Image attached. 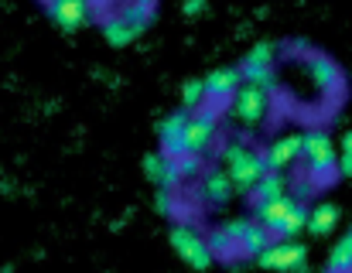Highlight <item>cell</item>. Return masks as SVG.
Masks as SVG:
<instances>
[{
    "label": "cell",
    "mask_w": 352,
    "mask_h": 273,
    "mask_svg": "<svg viewBox=\"0 0 352 273\" xmlns=\"http://www.w3.org/2000/svg\"><path fill=\"white\" fill-rule=\"evenodd\" d=\"M103 38H107L113 48H126V45H130L137 34L130 31V24H126L120 14H110V17L103 21Z\"/></svg>",
    "instance_id": "cell-18"
},
{
    "label": "cell",
    "mask_w": 352,
    "mask_h": 273,
    "mask_svg": "<svg viewBox=\"0 0 352 273\" xmlns=\"http://www.w3.org/2000/svg\"><path fill=\"white\" fill-rule=\"evenodd\" d=\"M202 103H206V82H202V79L185 82V89H182V106H185V110H199Z\"/></svg>",
    "instance_id": "cell-23"
},
{
    "label": "cell",
    "mask_w": 352,
    "mask_h": 273,
    "mask_svg": "<svg viewBox=\"0 0 352 273\" xmlns=\"http://www.w3.org/2000/svg\"><path fill=\"white\" fill-rule=\"evenodd\" d=\"M223 171L230 174V181H233V188L239 195H253V188L260 185V178L267 174V164H263V154L260 150H253L250 143H226V150H223Z\"/></svg>",
    "instance_id": "cell-1"
},
{
    "label": "cell",
    "mask_w": 352,
    "mask_h": 273,
    "mask_svg": "<svg viewBox=\"0 0 352 273\" xmlns=\"http://www.w3.org/2000/svg\"><path fill=\"white\" fill-rule=\"evenodd\" d=\"M219 130V117L216 110H192L188 113V123H185V143H188V154L202 157V150H209V143L216 140Z\"/></svg>",
    "instance_id": "cell-7"
},
{
    "label": "cell",
    "mask_w": 352,
    "mask_h": 273,
    "mask_svg": "<svg viewBox=\"0 0 352 273\" xmlns=\"http://www.w3.org/2000/svg\"><path fill=\"white\" fill-rule=\"evenodd\" d=\"M291 205H294V198H291V195L274 198V202H263V205H256V215H253V219H256L267 233H277V229H280V222L287 219Z\"/></svg>",
    "instance_id": "cell-15"
},
{
    "label": "cell",
    "mask_w": 352,
    "mask_h": 273,
    "mask_svg": "<svg viewBox=\"0 0 352 273\" xmlns=\"http://www.w3.org/2000/svg\"><path fill=\"white\" fill-rule=\"evenodd\" d=\"M284 195H287V181H284V174H277V171H267V174L260 178V185L253 188V202H256V205L274 202V198H284Z\"/></svg>",
    "instance_id": "cell-17"
},
{
    "label": "cell",
    "mask_w": 352,
    "mask_h": 273,
    "mask_svg": "<svg viewBox=\"0 0 352 273\" xmlns=\"http://www.w3.org/2000/svg\"><path fill=\"white\" fill-rule=\"evenodd\" d=\"M202 82H206V99L209 103H230L233 93L243 86V75H239V69L226 65V69H216L212 75H206Z\"/></svg>",
    "instance_id": "cell-11"
},
{
    "label": "cell",
    "mask_w": 352,
    "mask_h": 273,
    "mask_svg": "<svg viewBox=\"0 0 352 273\" xmlns=\"http://www.w3.org/2000/svg\"><path fill=\"white\" fill-rule=\"evenodd\" d=\"M223 229H226V236L233 239L236 250L246 253V257H253V260L270 246V233H267L256 219H233V222H226Z\"/></svg>",
    "instance_id": "cell-6"
},
{
    "label": "cell",
    "mask_w": 352,
    "mask_h": 273,
    "mask_svg": "<svg viewBox=\"0 0 352 273\" xmlns=\"http://www.w3.org/2000/svg\"><path fill=\"white\" fill-rule=\"evenodd\" d=\"M294 161H301V134L274 136V143L263 150V164H267V171L284 174L287 167H294Z\"/></svg>",
    "instance_id": "cell-9"
},
{
    "label": "cell",
    "mask_w": 352,
    "mask_h": 273,
    "mask_svg": "<svg viewBox=\"0 0 352 273\" xmlns=\"http://www.w3.org/2000/svg\"><path fill=\"white\" fill-rule=\"evenodd\" d=\"M202 195H206V202H212V205H226L236 195V188L223 167H212V171H202Z\"/></svg>",
    "instance_id": "cell-13"
},
{
    "label": "cell",
    "mask_w": 352,
    "mask_h": 273,
    "mask_svg": "<svg viewBox=\"0 0 352 273\" xmlns=\"http://www.w3.org/2000/svg\"><path fill=\"white\" fill-rule=\"evenodd\" d=\"M305 226H308V205H305V202H294V205H291V212H287V219L280 222L277 236H280V239H294Z\"/></svg>",
    "instance_id": "cell-19"
},
{
    "label": "cell",
    "mask_w": 352,
    "mask_h": 273,
    "mask_svg": "<svg viewBox=\"0 0 352 273\" xmlns=\"http://www.w3.org/2000/svg\"><path fill=\"white\" fill-rule=\"evenodd\" d=\"M336 171L352 178V130L342 134V147H339V161H336Z\"/></svg>",
    "instance_id": "cell-25"
},
{
    "label": "cell",
    "mask_w": 352,
    "mask_h": 273,
    "mask_svg": "<svg viewBox=\"0 0 352 273\" xmlns=\"http://www.w3.org/2000/svg\"><path fill=\"white\" fill-rule=\"evenodd\" d=\"M270 93H274V89H267V86L243 82L233 93V99H230V117H233V123L246 127V130L260 127V123L267 120V113H270Z\"/></svg>",
    "instance_id": "cell-2"
},
{
    "label": "cell",
    "mask_w": 352,
    "mask_h": 273,
    "mask_svg": "<svg viewBox=\"0 0 352 273\" xmlns=\"http://www.w3.org/2000/svg\"><path fill=\"white\" fill-rule=\"evenodd\" d=\"M336 226H339V205L322 202V205L308 209V226H305L308 233H315V236H329Z\"/></svg>",
    "instance_id": "cell-16"
},
{
    "label": "cell",
    "mask_w": 352,
    "mask_h": 273,
    "mask_svg": "<svg viewBox=\"0 0 352 273\" xmlns=\"http://www.w3.org/2000/svg\"><path fill=\"white\" fill-rule=\"evenodd\" d=\"M48 17L62 31H79L89 24L93 7H89V0H48Z\"/></svg>",
    "instance_id": "cell-10"
},
{
    "label": "cell",
    "mask_w": 352,
    "mask_h": 273,
    "mask_svg": "<svg viewBox=\"0 0 352 273\" xmlns=\"http://www.w3.org/2000/svg\"><path fill=\"white\" fill-rule=\"evenodd\" d=\"M185 123H188V113H185V110H178V113L164 117V120H161V127H157V136H161V154H164V157H171V161H178V157H185V154H188V143H185Z\"/></svg>",
    "instance_id": "cell-8"
},
{
    "label": "cell",
    "mask_w": 352,
    "mask_h": 273,
    "mask_svg": "<svg viewBox=\"0 0 352 273\" xmlns=\"http://www.w3.org/2000/svg\"><path fill=\"white\" fill-rule=\"evenodd\" d=\"M171 246H175V253L192 267V270H209L212 267V250H209V239L199 233V229H192V226H185V222H178L175 229H171Z\"/></svg>",
    "instance_id": "cell-4"
},
{
    "label": "cell",
    "mask_w": 352,
    "mask_h": 273,
    "mask_svg": "<svg viewBox=\"0 0 352 273\" xmlns=\"http://www.w3.org/2000/svg\"><path fill=\"white\" fill-rule=\"evenodd\" d=\"M301 161H308V171H311V181H325L332 171H336V143L325 130H308L301 134Z\"/></svg>",
    "instance_id": "cell-3"
},
{
    "label": "cell",
    "mask_w": 352,
    "mask_h": 273,
    "mask_svg": "<svg viewBox=\"0 0 352 273\" xmlns=\"http://www.w3.org/2000/svg\"><path fill=\"white\" fill-rule=\"evenodd\" d=\"M239 75H243V82H256V86H267V89H274V65H253V62H243L239 65Z\"/></svg>",
    "instance_id": "cell-21"
},
{
    "label": "cell",
    "mask_w": 352,
    "mask_h": 273,
    "mask_svg": "<svg viewBox=\"0 0 352 273\" xmlns=\"http://www.w3.org/2000/svg\"><path fill=\"white\" fill-rule=\"evenodd\" d=\"M256 267H263V270H280V273H305V267H308V246L298 243V239L270 243V246L256 257Z\"/></svg>",
    "instance_id": "cell-5"
},
{
    "label": "cell",
    "mask_w": 352,
    "mask_h": 273,
    "mask_svg": "<svg viewBox=\"0 0 352 273\" xmlns=\"http://www.w3.org/2000/svg\"><path fill=\"white\" fill-rule=\"evenodd\" d=\"M206 7H209V0H185V3H182V14H185V17H199Z\"/></svg>",
    "instance_id": "cell-26"
},
{
    "label": "cell",
    "mask_w": 352,
    "mask_h": 273,
    "mask_svg": "<svg viewBox=\"0 0 352 273\" xmlns=\"http://www.w3.org/2000/svg\"><path fill=\"white\" fill-rule=\"evenodd\" d=\"M329 270L332 273H349L352 270V229L332 246V253H329Z\"/></svg>",
    "instance_id": "cell-20"
},
{
    "label": "cell",
    "mask_w": 352,
    "mask_h": 273,
    "mask_svg": "<svg viewBox=\"0 0 352 273\" xmlns=\"http://www.w3.org/2000/svg\"><path fill=\"white\" fill-rule=\"evenodd\" d=\"M274 58H277V45H274V41H256V45L246 51L243 62H253V65H274Z\"/></svg>",
    "instance_id": "cell-22"
},
{
    "label": "cell",
    "mask_w": 352,
    "mask_h": 273,
    "mask_svg": "<svg viewBox=\"0 0 352 273\" xmlns=\"http://www.w3.org/2000/svg\"><path fill=\"white\" fill-rule=\"evenodd\" d=\"M171 205H175L171 202V191H157V212L161 215H171Z\"/></svg>",
    "instance_id": "cell-27"
},
{
    "label": "cell",
    "mask_w": 352,
    "mask_h": 273,
    "mask_svg": "<svg viewBox=\"0 0 352 273\" xmlns=\"http://www.w3.org/2000/svg\"><path fill=\"white\" fill-rule=\"evenodd\" d=\"M308 72H311V82H315L318 89H325V93H336V89L342 86V72H339L336 62L325 58V55H311V58H308Z\"/></svg>",
    "instance_id": "cell-14"
},
{
    "label": "cell",
    "mask_w": 352,
    "mask_h": 273,
    "mask_svg": "<svg viewBox=\"0 0 352 273\" xmlns=\"http://www.w3.org/2000/svg\"><path fill=\"white\" fill-rule=\"evenodd\" d=\"M144 174L157 185V191H175V188H178L175 161L164 157V154H147V157H144Z\"/></svg>",
    "instance_id": "cell-12"
},
{
    "label": "cell",
    "mask_w": 352,
    "mask_h": 273,
    "mask_svg": "<svg viewBox=\"0 0 352 273\" xmlns=\"http://www.w3.org/2000/svg\"><path fill=\"white\" fill-rule=\"evenodd\" d=\"M175 171H178V181H188V178L202 174V157L185 154V157H178V161H175Z\"/></svg>",
    "instance_id": "cell-24"
}]
</instances>
